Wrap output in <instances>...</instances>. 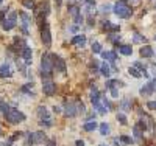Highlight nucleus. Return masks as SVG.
<instances>
[{
    "label": "nucleus",
    "instance_id": "1",
    "mask_svg": "<svg viewBox=\"0 0 156 146\" xmlns=\"http://www.w3.org/2000/svg\"><path fill=\"white\" fill-rule=\"evenodd\" d=\"M53 70V58L51 55H44L41 59V75L44 78H48Z\"/></svg>",
    "mask_w": 156,
    "mask_h": 146
},
{
    "label": "nucleus",
    "instance_id": "2",
    "mask_svg": "<svg viewBox=\"0 0 156 146\" xmlns=\"http://www.w3.org/2000/svg\"><path fill=\"white\" fill-rule=\"evenodd\" d=\"M5 117H6V121H9L11 124H16V123L25 121V114H22L19 109H12V107H11Z\"/></svg>",
    "mask_w": 156,
    "mask_h": 146
},
{
    "label": "nucleus",
    "instance_id": "3",
    "mask_svg": "<svg viewBox=\"0 0 156 146\" xmlns=\"http://www.w3.org/2000/svg\"><path fill=\"white\" fill-rule=\"evenodd\" d=\"M114 14L117 17H122V19H128L129 16H131V9H129V6H126L123 2H117L114 5Z\"/></svg>",
    "mask_w": 156,
    "mask_h": 146
},
{
    "label": "nucleus",
    "instance_id": "4",
    "mask_svg": "<svg viewBox=\"0 0 156 146\" xmlns=\"http://www.w3.org/2000/svg\"><path fill=\"white\" fill-rule=\"evenodd\" d=\"M37 115H39V118H41V121H39L41 126H45V127L53 126V121H51V118L48 115V110H47L45 106H41V107L37 109Z\"/></svg>",
    "mask_w": 156,
    "mask_h": 146
},
{
    "label": "nucleus",
    "instance_id": "5",
    "mask_svg": "<svg viewBox=\"0 0 156 146\" xmlns=\"http://www.w3.org/2000/svg\"><path fill=\"white\" fill-rule=\"evenodd\" d=\"M16 19H17V12H14L12 11L11 14H9V17L8 19H5V22L2 23V28L5 30V31H9V30H12L16 26Z\"/></svg>",
    "mask_w": 156,
    "mask_h": 146
},
{
    "label": "nucleus",
    "instance_id": "6",
    "mask_svg": "<svg viewBox=\"0 0 156 146\" xmlns=\"http://www.w3.org/2000/svg\"><path fill=\"white\" fill-rule=\"evenodd\" d=\"M69 12H70V16L73 17V22H75L76 25H80V23L83 22L81 11H80V8H78V6H75V5H70V6H69Z\"/></svg>",
    "mask_w": 156,
    "mask_h": 146
},
{
    "label": "nucleus",
    "instance_id": "7",
    "mask_svg": "<svg viewBox=\"0 0 156 146\" xmlns=\"http://www.w3.org/2000/svg\"><path fill=\"white\" fill-rule=\"evenodd\" d=\"M51 58H53V69L59 73H64L66 72V62H64L61 58H58L56 55H51Z\"/></svg>",
    "mask_w": 156,
    "mask_h": 146
},
{
    "label": "nucleus",
    "instance_id": "8",
    "mask_svg": "<svg viewBox=\"0 0 156 146\" xmlns=\"http://www.w3.org/2000/svg\"><path fill=\"white\" fill-rule=\"evenodd\" d=\"M45 140V134L44 132H33V134L28 135V143H44Z\"/></svg>",
    "mask_w": 156,
    "mask_h": 146
},
{
    "label": "nucleus",
    "instance_id": "9",
    "mask_svg": "<svg viewBox=\"0 0 156 146\" xmlns=\"http://www.w3.org/2000/svg\"><path fill=\"white\" fill-rule=\"evenodd\" d=\"M41 36H42V42L45 47H50L51 45V34H50V28L48 25H44V28L41 31Z\"/></svg>",
    "mask_w": 156,
    "mask_h": 146
},
{
    "label": "nucleus",
    "instance_id": "10",
    "mask_svg": "<svg viewBox=\"0 0 156 146\" xmlns=\"http://www.w3.org/2000/svg\"><path fill=\"white\" fill-rule=\"evenodd\" d=\"M42 90H44V93H45L47 97H53L55 90H56V86L51 83V81H44V84H42Z\"/></svg>",
    "mask_w": 156,
    "mask_h": 146
},
{
    "label": "nucleus",
    "instance_id": "11",
    "mask_svg": "<svg viewBox=\"0 0 156 146\" xmlns=\"http://www.w3.org/2000/svg\"><path fill=\"white\" fill-rule=\"evenodd\" d=\"M31 56H33L31 48H30V47H23V48H22V59H23V62L27 64V65L31 64V61H33Z\"/></svg>",
    "mask_w": 156,
    "mask_h": 146
},
{
    "label": "nucleus",
    "instance_id": "12",
    "mask_svg": "<svg viewBox=\"0 0 156 146\" xmlns=\"http://www.w3.org/2000/svg\"><path fill=\"white\" fill-rule=\"evenodd\" d=\"M101 56H103V59H106L111 64H114L115 59H117V53L115 51H101Z\"/></svg>",
    "mask_w": 156,
    "mask_h": 146
},
{
    "label": "nucleus",
    "instance_id": "13",
    "mask_svg": "<svg viewBox=\"0 0 156 146\" xmlns=\"http://www.w3.org/2000/svg\"><path fill=\"white\" fill-rule=\"evenodd\" d=\"M139 53H140V56H142V58H151V56L154 55L153 48H151V47H148V45L142 47V48L139 50Z\"/></svg>",
    "mask_w": 156,
    "mask_h": 146
},
{
    "label": "nucleus",
    "instance_id": "14",
    "mask_svg": "<svg viewBox=\"0 0 156 146\" xmlns=\"http://www.w3.org/2000/svg\"><path fill=\"white\" fill-rule=\"evenodd\" d=\"M11 75H12V73H11V69H9L8 64L0 65V78H9Z\"/></svg>",
    "mask_w": 156,
    "mask_h": 146
},
{
    "label": "nucleus",
    "instance_id": "15",
    "mask_svg": "<svg viewBox=\"0 0 156 146\" xmlns=\"http://www.w3.org/2000/svg\"><path fill=\"white\" fill-rule=\"evenodd\" d=\"M100 100H101V97H100V93H98V90L94 87V90L90 92V103H92V106H97V104L100 103Z\"/></svg>",
    "mask_w": 156,
    "mask_h": 146
},
{
    "label": "nucleus",
    "instance_id": "16",
    "mask_svg": "<svg viewBox=\"0 0 156 146\" xmlns=\"http://www.w3.org/2000/svg\"><path fill=\"white\" fill-rule=\"evenodd\" d=\"M72 44H73V45H78V47H83V45L86 44V37H84L83 34H78V36L72 37Z\"/></svg>",
    "mask_w": 156,
    "mask_h": 146
},
{
    "label": "nucleus",
    "instance_id": "17",
    "mask_svg": "<svg viewBox=\"0 0 156 146\" xmlns=\"http://www.w3.org/2000/svg\"><path fill=\"white\" fill-rule=\"evenodd\" d=\"M64 112H66L67 117H75V115L78 114L75 104H72V103H67V104H66V110H64Z\"/></svg>",
    "mask_w": 156,
    "mask_h": 146
},
{
    "label": "nucleus",
    "instance_id": "18",
    "mask_svg": "<svg viewBox=\"0 0 156 146\" xmlns=\"http://www.w3.org/2000/svg\"><path fill=\"white\" fill-rule=\"evenodd\" d=\"M142 132H144V131H142V127H140L139 124H136V126L133 127V134H134V138H136L139 143H142Z\"/></svg>",
    "mask_w": 156,
    "mask_h": 146
},
{
    "label": "nucleus",
    "instance_id": "19",
    "mask_svg": "<svg viewBox=\"0 0 156 146\" xmlns=\"http://www.w3.org/2000/svg\"><path fill=\"white\" fill-rule=\"evenodd\" d=\"M100 73L103 75V76H109L111 75V69H109V65L106 64V62H101V65H100Z\"/></svg>",
    "mask_w": 156,
    "mask_h": 146
},
{
    "label": "nucleus",
    "instance_id": "20",
    "mask_svg": "<svg viewBox=\"0 0 156 146\" xmlns=\"http://www.w3.org/2000/svg\"><path fill=\"white\" fill-rule=\"evenodd\" d=\"M103 28L108 30V31H119V30H120V28H119V25H112L109 20L103 22Z\"/></svg>",
    "mask_w": 156,
    "mask_h": 146
},
{
    "label": "nucleus",
    "instance_id": "21",
    "mask_svg": "<svg viewBox=\"0 0 156 146\" xmlns=\"http://www.w3.org/2000/svg\"><path fill=\"white\" fill-rule=\"evenodd\" d=\"M119 51L122 53V55H125V56H129L133 53V48L129 47V45H120L119 47Z\"/></svg>",
    "mask_w": 156,
    "mask_h": 146
},
{
    "label": "nucleus",
    "instance_id": "22",
    "mask_svg": "<svg viewBox=\"0 0 156 146\" xmlns=\"http://www.w3.org/2000/svg\"><path fill=\"white\" fill-rule=\"evenodd\" d=\"M153 90H154V89H153V87L150 86V83H148L147 86H144V87L140 89V95H151Z\"/></svg>",
    "mask_w": 156,
    "mask_h": 146
},
{
    "label": "nucleus",
    "instance_id": "23",
    "mask_svg": "<svg viewBox=\"0 0 156 146\" xmlns=\"http://www.w3.org/2000/svg\"><path fill=\"white\" fill-rule=\"evenodd\" d=\"M95 127H97V123H95V121H86V123H84V126H83V129H84V131H87V132L94 131Z\"/></svg>",
    "mask_w": 156,
    "mask_h": 146
},
{
    "label": "nucleus",
    "instance_id": "24",
    "mask_svg": "<svg viewBox=\"0 0 156 146\" xmlns=\"http://www.w3.org/2000/svg\"><path fill=\"white\" fill-rule=\"evenodd\" d=\"M134 67H136L139 72H142V75H144V76H148V72H147V69H145V65H144V64H140V62H134Z\"/></svg>",
    "mask_w": 156,
    "mask_h": 146
},
{
    "label": "nucleus",
    "instance_id": "25",
    "mask_svg": "<svg viewBox=\"0 0 156 146\" xmlns=\"http://www.w3.org/2000/svg\"><path fill=\"white\" fill-rule=\"evenodd\" d=\"M109 131H111V129H109V124H108V123H101V124H100V134H101V135H108Z\"/></svg>",
    "mask_w": 156,
    "mask_h": 146
},
{
    "label": "nucleus",
    "instance_id": "26",
    "mask_svg": "<svg viewBox=\"0 0 156 146\" xmlns=\"http://www.w3.org/2000/svg\"><path fill=\"white\" fill-rule=\"evenodd\" d=\"M100 104H101L103 110H105V112H109V109H111V104H109V101H108L106 98H101V100H100Z\"/></svg>",
    "mask_w": 156,
    "mask_h": 146
},
{
    "label": "nucleus",
    "instance_id": "27",
    "mask_svg": "<svg viewBox=\"0 0 156 146\" xmlns=\"http://www.w3.org/2000/svg\"><path fill=\"white\" fill-rule=\"evenodd\" d=\"M144 41H145V37H144V36H140L139 33H134V34H133V42L140 44V42H144Z\"/></svg>",
    "mask_w": 156,
    "mask_h": 146
},
{
    "label": "nucleus",
    "instance_id": "28",
    "mask_svg": "<svg viewBox=\"0 0 156 146\" xmlns=\"http://www.w3.org/2000/svg\"><path fill=\"white\" fill-rule=\"evenodd\" d=\"M9 109H11V107H9V106H8L5 101H0V110H2V114H3V115H6Z\"/></svg>",
    "mask_w": 156,
    "mask_h": 146
},
{
    "label": "nucleus",
    "instance_id": "29",
    "mask_svg": "<svg viewBox=\"0 0 156 146\" xmlns=\"http://www.w3.org/2000/svg\"><path fill=\"white\" fill-rule=\"evenodd\" d=\"M117 121H119L122 126H126V117H125V114H117Z\"/></svg>",
    "mask_w": 156,
    "mask_h": 146
},
{
    "label": "nucleus",
    "instance_id": "30",
    "mask_svg": "<svg viewBox=\"0 0 156 146\" xmlns=\"http://www.w3.org/2000/svg\"><path fill=\"white\" fill-rule=\"evenodd\" d=\"M22 3H23V6L27 9H34V2L33 0H22Z\"/></svg>",
    "mask_w": 156,
    "mask_h": 146
},
{
    "label": "nucleus",
    "instance_id": "31",
    "mask_svg": "<svg viewBox=\"0 0 156 146\" xmlns=\"http://www.w3.org/2000/svg\"><path fill=\"white\" fill-rule=\"evenodd\" d=\"M128 72H129V75H133L134 78H140V76H142V73H140L136 67H129V70H128Z\"/></svg>",
    "mask_w": 156,
    "mask_h": 146
},
{
    "label": "nucleus",
    "instance_id": "32",
    "mask_svg": "<svg viewBox=\"0 0 156 146\" xmlns=\"http://www.w3.org/2000/svg\"><path fill=\"white\" fill-rule=\"evenodd\" d=\"M120 106H122V109H123L125 112H128L129 109H131V104H129V101H128V100H123Z\"/></svg>",
    "mask_w": 156,
    "mask_h": 146
},
{
    "label": "nucleus",
    "instance_id": "33",
    "mask_svg": "<svg viewBox=\"0 0 156 146\" xmlns=\"http://www.w3.org/2000/svg\"><path fill=\"white\" fill-rule=\"evenodd\" d=\"M115 84H122L123 86V83H119V81H115V79H109V81L106 83V87L108 89H112V87H115Z\"/></svg>",
    "mask_w": 156,
    "mask_h": 146
},
{
    "label": "nucleus",
    "instance_id": "34",
    "mask_svg": "<svg viewBox=\"0 0 156 146\" xmlns=\"http://www.w3.org/2000/svg\"><path fill=\"white\" fill-rule=\"evenodd\" d=\"M75 107H76V112H78V114H83V112L86 110V109H84V104H83V103H80V101H78V103L75 104Z\"/></svg>",
    "mask_w": 156,
    "mask_h": 146
},
{
    "label": "nucleus",
    "instance_id": "35",
    "mask_svg": "<svg viewBox=\"0 0 156 146\" xmlns=\"http://www.w3.org/2000/svg\"><path fill=\"white\" fill-rule=\"evenodd\" d=\"M92 51H94V53H101V45H100L98 42H94V44H92Z\"/></svg>",
    "mask_w": 156,
    "mask_h": 146
},
{
    "label": "nucleus",
    "instance_id": "36",
    "mask_svg": "<svg viewBox=\"0 0 156 146\" xmlns=\"http://www.w3.org/2000/svg\"><path fill=\"white\" fill-rule=\"evenodd\" d=\"M122 143H125V144H131V138H129V137H126V135H120V138H119Z\"/></svg>",
    "mask_w": 156,
    "mask_h": 146
},
{
    "label": "nucleus",
    "instance_id": "37",
    "mask_svg": "<svg viewBox=\"0 0 156 146\" xmlns=\"http://www.w3.org/2000/svg\"><path fill=\"white\" fill-rule=\"evenodd\" d=\"M109 41L119 42V41H120V34H109Z\"/></svg>",
    "mask_w": 156,
    "mask_h": 146
},
{
    "label": "nucleus",
    "instance_id": "38",
    "mask_svg": "<svg viewBox=\"0 0 156 146\" xmlns=\"http://www.w3.org/2000/svg\"><path fill=\"white\" fill-rule=\"evenodd\" d=\"M20 137H22V132H14V135H12V137H9V141H14V140L20 138Z\"/></svg>",
    "mask_w": 156,
    "mask_h": 146
},
{
    "label": "nucleus",
    "instance_id": "39",
    "mask_svg": "<svg viewBox=\"0 0 156 146\" xmlns=\"http://www.w3.org/2000/svg\"><path fill=\"white\" fill-rule=\"evenodd\" d=\"M147 107L151 109V110H156V101H148L147 103Z\"/></svg>",
    "mask_w": 156,
    "mask_h": 146
},
{
    "label": "nucleus",
    "instance_id": "40",
    "mask_svg": "<svg viewBox=\"0 0 156 146\" xmlns=\"http://www.w3.org/2000/svg\"><path fill=\"white\" fill-rule=\"evenodd\" d=\"M5 16H6V9H0V22H5Z\"/></svg>",
    "mask_w": 156,
    "mask_h": 146
},
{
    "label": "nucleus",
    "instance_id": "41",
    "mask_svg": "<svg viewBox=\"0 0 156 146\" xmlns=\"http://www.w3.org/2000/svg\"><path fill=\"white\" fill-rule=\"evenodd\" d=\"M109 90H111V95H112L114 98H119V92H117L115 87H112V89H109Z\"/></svg>",
    "mask_w": 156,
    "mask_h": 146
},
{
    "label": "nucleus",
    "instance_id": "42",
    "mask_svg": "<svg viewBox=\"0 0 156 146\" xmlns=\"http://www.w3.org/2000/svg\"><path fill=\"white\" fill-rule=\"evenodd\" d=\"M109 9H111V6H109V5H101V8H100V11H101V12H108Z\"/></svg>",
    "mask_w": 156,
    "mask_h": 146
},
{
    "label": "nucleus",
    "instance_id": "43",
    "mask_svg": "<svg viewBox=\"0 0 156 146\" xmlns=\"http://www.w3.org/2000/svg\"><path fill=\"white\" fill-rule=\"evenodd\" d=\"M53 112H55V114H59V112H61V107H59V106H55V107H53Z\"/></svg>",
    "mask_w": 156,
    "mask_h": 146
},
{
    "label": "nucleus",
    "instance_id": "44",
    "mask_svg": "<svg viewBox=\"0 0 156 146\" xmlns=\"http://www.w3.org/2000/svg\"><path fill=\"white\" fill-rule=\"evenodd\" d=\"M150 86H151L153 89H156V78H154V79H151V81H150Z\"/></svg>",
    "mask_w": 156,
    "mask_h": 146
},
{
    "label": "nucleus",
    "instance_id": "45",
    "mask_svg": "<svg viewBox=\"0 0 156 146\" xmlns=\"http://www.w3.org/2000/svg\"><path fill=\"white\" fill-rule=\"evenodd\" d=\"M140 3V0H131V5L133 6H136V5H139Z\"/></svg>",
    "mask_w": 156,
    "mask_h": 146
},
{
    "label": "nucleus",
    "instance_id": "46",
    "mask_svg": "<svg viewBox=\"0 0 156 146\" xmlns=\"http://www.w3.org/2000/svg\"><path fill=\"white\" fill-rule=\"evenodd\" d=\"M86 3H87V5H92V6H94V5H95V0H86Z\"/></svg>",
    "mask_w": 156,
    "mask_h": 146
},
{
    "label": "nucleus",
    "instance_id": "47",
    "mask_svg": "<svg viewBox=\"0 0 156 146\" xmlns=\"http://www.w3.org/2000/svg\"><path fill=\"white\" fill-rule=\"evenodd\" d=\"M76 146H84V141H81V140H76Z\"/></svg>",
    "mask_w": 156,
    "mask_h": 146
},
{
    "label": "nucleus",
    "instance_id": "48",
    "mask_svg": "<svg viewBox=\"0 0 156 146\" xmlns=\"http://www.w3.org/2000/svg\"><path fill=\"white\" fill-rule=\"evenodd\" d=\"M47 146H56V143H55V141H48Z\"/></svg>",
    "mask_w": 156,
    "mask_h": 146
},
{
    "label": "nucleus",
    "instance_id": "49",
    "mask_svg": "<svg viewBox=\"0 0 156 146\" xmlns=\"http://www.w3.org/2000/svg\"><path fill=\"white\" fill-rule=\"evenodd\" d=\"M56 2V6H61V3H62V0H55Z\"/></svg>",
    "mask_w": 156,
    "mask_h": 146
},
{
    "label": "nucleus",
    "instance_id": "50",
    "mask_svg": "<svg viewBox=\"0 0 156 146\" xmlns=\"http://www.w3.org/2000/svg\"><path fill=\"white\" fill-rule=\"evenodd\" d=\"M120 2H123V3H125V2H126V0H120Z\"/></svg>",
    "mask_w": 156,
    "mask_h": 146
},
{
    "label": "nucleus",
    "instance_id": "51",
    "mask_svg": "<svg viewBox=\"0 0 156 146\" xmlns=\"http://www.w3.org/2000/svg\"><path fill=\"white\" fill-rule=\"evenodd\" d=\"M98 146H106V144H98Z\"/></svg>",
    "mask_w": 156,
    "mask_h": 146
},
{
    "label": "nucleus",
    "instance_id": "52",
    "mask_svg": "<svg viewBox=\"0 0 156 146\" xmlns=\"http://www.w3.org/2000/svg\"><path fill=\"white\" fill-rule=\"evenodd\" d=\"M0 5H2V0H0Z\"/></svg>",
    "mask_w": 156,
    "mask_h": 146
},
{
    "label": "nucleus",
    "instance_id": "53",
    "mask_svg": "<svg viewBox=\"0 0 156 146\" xmlns=\"http://www.w3.org/2000/svg\"><path fill=\"white\" fill-rule=\"evenodd\" d=\"M154 41H156V36H154Z\"/></svg>",
    "mask_w": 156,
    "mask_h": 146
}]
</instances>
